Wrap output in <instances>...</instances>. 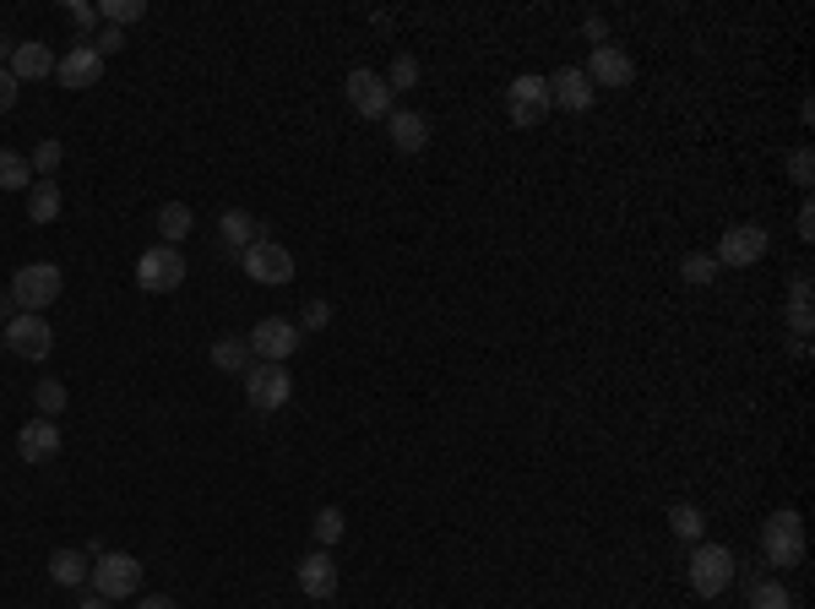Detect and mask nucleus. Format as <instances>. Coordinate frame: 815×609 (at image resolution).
Listing matches in <instances>:
<instances>
[{"label": "nucleus", "mask_w": 815, "mask_h": 609, "mask_svg": "<svg viewBox=\"0 0 815 609\" xmlns=\"http://www.w3.org/2000/svg\"><path fill=\"white\" fill-rule=\"evenodd\" d=\"M734 577H740V560H734L729 544H696L690 549V588H696V599H723L734 588Z\"/></svg>", "instance_id": "obj_1"}, {"label": "nucleus", "mask_w": 815, "mask_h": 609, "mask_svg": "<svg viewBox=\"0 0 815 609\" xmlns=\"http://www.w3.org/2000/svg\"><path fill=\"white\" fill-rule=\"evenodd\" d=\"M65 288V272L55 262H28V267L11 272V305L28 311V316H44Z\"/></svg>", "instance_id": "obj_2"}, {"label": "nucleus", "mask_w": 815, "mask_h": 609, "mask_svg": "<svg viewBox=\"0 0 815 609\" xmlns=\"http://www.w3.org/2000/svg\"><path fill=\"white\" fill-rule=\"evenodd\" d=\"M761 555H766V566H800L805 560V517L800 512H772L766 523H761Z\"/></svg>", "instance_id": "obj_3"}, {"label": "nucleus", "mask_w": 815, "mask_h": 609, "mask_svg": "<svg viewBox=\"0 0 815 609\" xmlns=\"http://www.w3.org/2000/svg\"><path fill=\"white\" fill-rule=\"evenodd\" d=\"M505 115H511L516 132H539V126L550 120V76L522 71V76L505 87Z\"/></svg>", "instance_id": "obj_4"}, {"label": "nucleus", "mask_w": 815, "mask_h": 609, "mask_svg": "<svg viewBox=\"0 0 815 609\" xmlns=\"http://www.w3.org/2000/svg\"><path fill=\"white\" fill-rule=\"evenodd\" d=\"M93 594H104L109 605L115 599H130L136 588H142V560L136 555H121V549H104L98 560H93Z\"/></svg>", "instance_id": "obj_5"}, {"label": "nucleus", "mask_w": 815, "mask_h": 609, "mask_svg": "<svg viewBox=\"0 0 815 609\" xmlns=\"http://www.w3.org/2000/svg\"><path fill=\"white\" fill-rule=\"evenodd\" d=\"M294 398V376H289V365H267V359H255L251 370H245V403L255 413H278V408Z\"/></svg>", "instance_id": "obj_6"}, {"label": "nucleus", "mask_w": 815, "mask_h": 609, "mask_svg": "<svg viewBox=\"0 0 815 609\" xmlns=\"http://www.w3.org/2000/svg\"><path fill=\"white\" fill-rule=\"evenodd\" d=\"M186 283V256L175 245H153L136 256V288L142 294H175Z\"/></svg>", "instance_id": "obj_7"}, {"label": "nucleus", "mask_w": 815, "mask_h": 609, "mask_svg": "<svg viewBox=\"0 0 815 609\" xmlns=\"http://www.w3.org/2000/svg\"><path fill=\"white\" fill-rule=\"evenodd\" d=\"M240 267L251 283H267V288H283L289 277H294V256H289V245H278V240H255L251 251H240Z\"/></svg>", "instance_id": "obj_8"}, {"label": "nucleus", "mask_w": 815, "mask_h": 609, "mask_svg": "<svg viewBox=\"0 0 815 609\" xmlns=\"http://www.w3.org/2000/svg\"><path fill=\"white\" fill-rule=\"evenodd\" d=\"M251 354L255 359H267V365H289L294 354H300V343H305V333L294 327V322H283V316H267V322H255L251 327Z\"/></svg>", "instance_id": "obj_9"}, {"label": "nucleus", "mask_w": 815, "mask_h": 609, "mask_svg": "<svg viewBox=\"0 0 815 609\" xmlns=\"http://www.w3.org/2000/svg\"><path fill=\"white\" fill-rule=\"evenodd\" d=\"M766 245H772V234L761 229V223H734V229H723V240H718V267H755L761 256H766Z\"/></svg>", "instance_id": "obj_10"}, {"label": "nucleus", "mask_w": 815, "mask_h": 609, "mask_svg": "<svg viewBox=\"0 0 815 609\" xmlns=\"http://www.w3.org/2000/svg\"><path fill=\"white\" fill-rule=\"evenodd\" d=\"M6 348L17 354V359H50V348H55V333H50V322L44 316H28V311H17L11 322H6Z\"/></svg>", "instance_id": "obj_11"}, {"label": "nucleus", "mask_w": 815, "mask_h": 609, "mask_svg": "<svg viewBox=\"0 0 815 609\" xmlns=\"http://www.w3.org/2000/svg\"><path fill=\"white\" fill-rule=\"evenodd\" d=\"M343 87H348V104H354V115H365V120H386V115H391V87H386V76H380V71L354 66Z\"/></svg>", "instance_id": "obj_12"}, {"label": "nucleus", "mask_w": 815, "mask_h": 609, "mask_svg": "<svg viewBox=\"0 0 815 609\" xmlns=\"http://www.w3.org/2000/svg\"><path fill=\"white\" fill-rule=\"evenodd\" d=\"M582 71H587V82H593V87H609V93H620V87L636 82V61H630L620 44H598V50H593V61H587Z\"/></svg>", "instance_id": "obj_13"}, {"label": "nucleus", "mask_w": 815, "mask_h": 609, "mask_svg": "<svg viewBox=\"0 0 815 609\" xmlns=\"http://www.w3.org/2000/svg\"><path fill=\"white\" fill-rule=\"evenodd\" d=\"M55 76H61V87H71V93H82V87H98V76H104V55L93 50V44H71L61 61H55Z\"/></svg>", "instance_id": "obj_14"}, {"label": "nucleus", "mask_w": 815, "mask_h": 609, "mask_svg": "<svg viewBox=\"0 0 815 609\" xmlns=\"http://www.w3.org/2000/svg\"><path fill=\"white\" fill-rule=\"evenodd\" d=\"M300 594L315 599V605H326V599H337V560H332V549H315L300 560Z\"/></svg>", "instance_id": "obj_15"}, {"label": "nucleus", "mask_w": 815, "mask_h": 609, "mask_svg": "<svg viewBox=\"0 0 815 609\" xmlns=\"http://www.w3.org/2000/svg\"><path fill=\"white\" fill-rule=\"evenodd\" d=\"M593 98H598V87L587 82V71L582 66H561L550 76V104H561L571 115H582V109H593Z\"/></svg>", "instance_id": "obj_16"}, {"label": "nucleus", "mask_w": 815, "mask_h": 609, "mask_svg": "<svg viewBox=\"0 0 815 609\" xmlns=\"http://www.w3.org/2000/svg\"><path fill=\"white\" fill-rule=\"evenodd\" d=\"M55 452H61V430H55V419H33V424L17 430V458H22V463L39 469V463H50Z\"/></svg>", "instance_id": "obj_17"}, {"label": "nucleus", "mask_w": 815, "mask_h": 609, "mask_svg": "<svg viewBox=\"0 0 815 609\" xmlns=\"http://www.w3.org/2000/svg\"><path fill=\"white\" fill-rule=\"evenodd\" d=\"M386 132H391V147H397V153H425V147H430V120L414 115V109H391Z\"/></svg>", "instance_id": "obj_18"}, {"label": "nucleus", "mask_w": 815, "mask_h": 609, "mask_svg": "<svg viewBox=\"0 0 815 609\" xmlns=\"http://www.w3.org/2000/svg\"><path fill=\"white\" fill-rule=\"evenodd\" d=\"M6 71H11L17 82H44V76H55V50H50V44H17Z\"/></svg>", "instance_id": "obj_19"}, {"label": "nucleus", "mask_w": 815, "mask_h": 609, "mask_svg": "<svg viewBox=\"0 0 815 609\" xmlns=\"http://www.w3.org/2000/svg\"><path fill=\"white\" fill-rule=\"evenodd\" d=\"M218 234H223V245L240 256V251H251L255 240H261V218L245 212V207H229V212L218 218Z\"/></svg>", "instance_id": "obj_20"}, {"label": "nucleus", "mask_w": 815, "mask_h": 609, "mask_svg": "<svg viewBox=\"0 0 815 609\" xmlns=\"http://www.w3.org/2000/svg\"><path fill=\"white\" fill-rule=\"evenodd\" d=\"M44 566H50V577H55L61 588H87V577H93V560H87V549H55Z\"/></svg>", "instance_id": "obj_21"}, {"label": "nucleus", "mask_w": 815, "mask_h": 609, "mask_svg": "<svg viewBox=\"0 0 815 609\" xmlns=\"http://www.w3.org/2000/svg\"><path fill=\"white\" fill-rule=\"evenodd\" d=\"M212 365H218V370H229V376H245V370L255 365L251 343H245V338H218V343H212Z\"/></svg>", "instance_id": "obj_22"}, {"label": "nucleus", "mask_w": 815, "mask_h": 609, "mask_svg": "<svg viewBox=\"0 0 815 609\" xmlns=\"http://www.w3.org/2000/svg\"><path fill=\"white\" fill-rule=\"evenodd\" d=\"M28 218H33V223H55V218H61V186H55V180H33V191H28Z\"/></svg>", "instance_id": "obj_23"}, {"label": "nucleus", "mask_w": 815, "mask_h": 609, "mask_svg": "<svg viewBox=\"0 0 815 609\" xmlns=\"http://www.w3.org/2000/svg\"><path fill=\"white\" fill-rule=\"evenodd\" d=\"M190 229H196V218H190L186 202L158 207V234H164V245H175V251H180V240H186Z\"/></svg>", "instance_id": "obj_24"}, {"label": "nucleus", "mask_w": 815, "mask_h": 609, "mask_svg": "<svg viewBox=\"0 0 815 609\" xmlns=\"http://www.w3.org/2000/svg\"><path fill=\"white\" fill-rule=\"evenodd\" d=\"M0 191H33V164L11 147H0Z\"/></svg>", "instance_id": "obj_25"}, {"label": "nucleus", "mask_w": 815, "mask_h": 609, "mask_svg": "<svg viewBox=\"0 0 815 609\" xmlns=\"http://www.w3.org/2000/svg\"><path fill=\"white\" fill-rule=\"evenodd\" d=\"M669 534L686 544H701V534H707V517H701V506H690V501H680L675 512H669Z\"/></svg>", "instance_id": "obj_26"}, {"label": "nucleus", "mask_w": 815, "mask_h": 609, "mask_svg": "<svg viewBox=\"0 0 815 609\" xmlns=\"http://www.w3.org/2000/svg\"><path fill=\"white\" fill-rule=\"evenodd\" d=\"M98 17H104L109 28H121V33H126L130 22H142V17H147V0H104V6H98Z\"/></svg>", "instance_id": "obj_27"}, {"label": "nucleus", "mask_w": 815, "mask_h": 609, "mask_svg": "<svg viewBox=\"0 0 815 609\" xmlns=\"http://www.w3.org/2000/svg\"><path fill=\"white\" fill-rule=\"evenodd\" d=\"M751 609H794V594H788L777 577H766V582L751 588Z\"/></svg>", "instance_id": "obj_28"}, {"label": "nucleus", "mask_w": 815, "mask_h": 609, "mask_svg": "<svg viewBox=\"0 0 815 609\" xmlns=\"http://www.w3.org/2000/svg\"><path fill=\"white\" fill-rule=\"evenodd\" d=\"M343 528H348V523H343V512H337V506H321V512H315V523H311V534L321 539V549H332V544L343 539Z\"/></svg>", "instance_id": "obj_29"}, {"label": "nucleus", "mask_w": 815, "mask_h": 609, "mask_svg": "<svg viewBox=\"0 0 815 609\" xmlns=\"http://www.w3.org/2000/svg\"><path fill=\"white\" fill-rule=\"evenodd\" d=\"M680 277H686L690 288H707V283L718 277V262H712V256H701V251H690L686 262H680Z\"/></svg>", "instance_id": "obj_30"}, {"label": "nucleus", "mask_w": 815, "mask_h": 609, "mask_svg": "<svg viewBox=\"0 0 815 609\" xmlns=\"http://www.w3.org/2000/svg\"><path fill=\"white\" fill-rule=\"evenodd\" d=\"M61 158H65V147L55 141V136H44V141L33 147V158H28V164H33V175H44V180H50V175L61 169Z\"/></svg>", "instance_id": "obj_31"}, {"label": "nucleus", "mask_w": 815, "mask_h": 609, "mask_svg": "<svg viewBox=\"0 0 815 609\" xmlns=\"http://www.w3.org/2000/svg\"><path fill=\"white\" fill-rule=\"evenodd\" d=\"M33 408H39V419H55L65 408V387L61 381H39V387H33Z\"/></svg>", "instance_id": "obj_32"}, {"label": "nucleus", "mask_w": 815, "mask_h": 609, "mask_svg": "<svg viewBox=\"0 0 815 609\" xmlns=\"http://www.w3.org/2000/svg\"><path fill=\"white\" fill-rule=\"evenodd\" d=\"M414 82H419V61H414V55H397L391 71H386V87H391V93H408Z\"/></svg>", "instance_id": "obj_33"}, {"label": "nucleus", "mask_w": 815, "mask_h": 609, "mask_svg": "<svg viewBox=\"0 0 815 609\" xmlns=\"http://www.w3.org/2000/svg\"><path fill=\"white\" fill-rule=\"evenodd\" d=\"M65 17L82 28V44H93V28H98V6H87V0H71L65 6Z\"/></svg>", "instance_id": "obj_34"}, {"label": "nucleus", "mask_w": 815, "mask_h": 609, "mask_svg": "<svg viewBox=\"0 0 815 609\" xmlns=\"http://www.w3.org/2000/svg\"><path fill=\"white\" fill-rule=\"evenodd\" d=\"M811 169H815V153H811V147H794V153H788V175H794V186H805V191H811V180H815Z\"/></svg>", "instance_id": "obj_35"}, {"label": "nucleus", "mask_w": 815, "mask_h": 609, "mask_svg": "<svg viewBox=\"0 0 815 609\" xmlns=\"http://www.w3.org/2000/svg\"><path fill=\"white\" fill-rule=\"evenodd\" d=\"M93 50L109 61V55H121V50H126V33H121V28H104V33L93 39Z\"/></svg>", "instance_id": "obj_36"}, {"label": "nucleus", "mask_w": 815, "mask_h": 609, "mask_svg": "<svg viewBox=\"0 0 815 609\" xmlns=\"http://www.w3.org/2000/svg\"><path fill=\"white\" fill-rule=\"evenodd\" d=\"M326 322H332V305H326V300H311V305H305V333H321Z\"/></svg>", "instance_id": "obj_37"}, {"label": "nucleus", "mask_w": 815, "mask_h": 609, "mask_svg": "<svg viewBox=\"0 0 815 609\" xmlns=\"http://www.w3.org/2000/svg\"><path fill=\"white\" fill-rule=\"evenodd\" d=\"M17 87H22V82H17L11 71H0V115H6V109L17 104Z\"/></svg>", "instance_id": "obj_38"}, {"label": "nucleus", "mask_w": 815, "mask_h": 609, "mask_svg": "<svg viewBox=\"0 0 815 609\" xmlns=\"http://www.w3.org/2000/svg\"><path fill=\"white\" fill-rule=\"evenodd\" d=\"M582 28H587V39H593V50H598V44H609V28H604V17H587Z\"/></svg>", "instance_id": "obj_39"}, {"label": "nucleus", "mask_w": 815, "mask_h": 609, "mask_svg": "<svg viewBox=\"0 0 815 609\" xmlns=\"http://www.w3.org/2000/svg\"><path fill=\"white\" fill-rule=\"evenodd\" d=\"M800 240H815V207H800Z\"/></svg>", "instance_id": "obj_40"}, {"label": "nucleus", "mask_w": 815, "mask_h": 609, "mask_svg": "<svg viewBox=\"0 0 815 609\" xmlns=\"http://www.w3.org/2000/svg\"><path fill=\"white\" fill-rule=\"evenodd\" d=\"M136 609H175V599H164V594H147Z\"/></svg>", "instance_id": "obj_41"}, {"label": "nucleus", "mask_w": 815, "mask_h": 609, "mask_svg": "<svg viewBox=\"0 0 815 609\" xmlns=\"http://www.w3.org/2000/svg\"><path fill=\"white\" fill-rule=\"evenodd\" d=\"M11 50H17V39H6V33H0V71L11 66Z\"/></svg>", "instance_id": "obj_42"}, {"label": "nucleus", "mask_w": 815, "mask_h": 609, "mask_svg": "<svg viewBox=\"0 0 815 609\" xmlns=\"http://www.w3.org/2000/svg\"><path fill=\"white\" fill-rule=\"evenodd\" d=\"M76 609H109V599H104V594H82V605Z\"/></svg>", "instance_id": "obj_43"}]
</instances>
